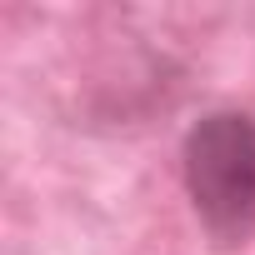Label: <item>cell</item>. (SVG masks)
Returning a JSON list of instances; mask_svg holds the SVG:
<instances>
[{"label": "cell", "mask_w": 255, "mask_h": 255, "mask_svg": "<svg viewBox=\"0 0 255 255\" xmlns=\"http://www.w3.org/2000/svg\"><path fill=\"white\" fill-rule=\"evenodd\" d=\"M180 180L205 235L245 245L255 235V115L235 105L205 110L180 140Z\"/></svg>", "instance_id": "6da1fadb"}]
</instances>
